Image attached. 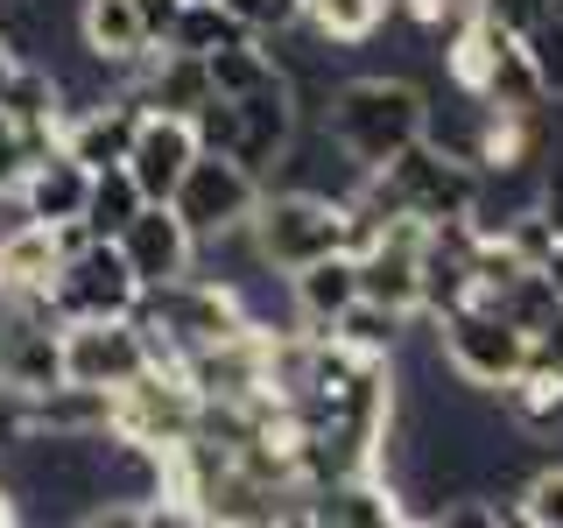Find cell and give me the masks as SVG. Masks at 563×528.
I'll return each mask as SVG.
<instances>
[{
    "label": "cell",
    "mask_w": 563,
    "mask_h": 528,
    "mask_svg": "<svg viewBox=\"0 0 563 528\" xmlns=\"http://www.w3.org/2000/svg\"><path fill=\"white\" fill-rule=\"evenodd\" d=\"M422 128H430V106H422L409 78H345L324 106V134L339 141V155L352 169H380Z\"/></svg>",
    "instance_id": "cell-1"
},
{
    "label": "cell",
    "mask_w": 563,
    "mask_h": 528,
    "mask_svg": "<svg viewBox=\"0 0 563 528\" xmlns=\"http://www.w3.org/2000/svg\"><path fill=\"white\" fill-rule=\"evenodd\" d=\"M246 226H254V254L282 275L310 268L324 254H345V198H324V190H303V184L261 190Z\"/></svg>",
    "instance_id": "cell-2"
},
{
    "label": "cell",
    "mask_w": 563,
    "mask_h": 528,
    "mask_svg": "<svg viewBox=\"0 0 563 528\" xmlns=\"http://www.w3.org/2000/svg\"><path fill=\"white\" fill-rule=\"evenodd\" d=\"M106 430L120 444H141V451H169L198 430V387L169 366H141L134 381H120L106 395Z\"/></svg>",
    "instance_id": "cell-3"
},
{
    "label": "cell",
    "mask_w": 563,
    "mask_h": 528,
    "mask_svg": "<svg viewBox=\"0 0 563 528\" xmlns=\"http://www.w3.org/2000/svg\"><path fill=\"white\" fill-rule=\"evenodd\" d=\"M437 352H444V366L465 387H486V395H500L507 381L521 374V360H528V331H515L493 304H457L437 317Z\"/></svg>",
    "instance_id": "cell-4"
},
{
    "label": "cell",
    "mask_w": 563,
    "mask_h": 528,
    "mask_svg": "<svg viewBox=\"0 0 563 528\" xmlns=\"http://www.w3.org/2000/svg\"><path fill=\"white\" fill-rule=\"evenodd\" d=\"M254 198H261V176L254 169L233 163V155L198 148V155H190V169L176 176V190H169V211L190 226V240H225V233H240V226H246Z\"/></svg>",
    "instance_id": "cell-5"
},
{
    "label": "cell",
    "mask_w": 563,
    "mask_h": 528,
    "mask_svg": "<svg viewBox=\"0 0 563 528\" xmlns=\"http://www.w3.org/2000/svg\"><path fill=\"white\" fill-rule=\"evenodd\" d=\"M49 310L64 317V324H85V317H134L141 304V282L128 268V254H120L113 240H85L78 254L57 261V275H49Z\"/></svg>",
    "instance_id": "cell-6"
},
{
    "label": "cell",
    "mask_w": 563,
    "mask_h": 528,
    "mask_svg": "<svg viewBox=\"0 0 563 528\" xmlns=\"http://www.w3.org/2000/svg\"><path fill=\"white\" fill-rule=\"evenodd\" d=\"M141 366H148V352H141L134 317H85V324H64V381L106 387V395H113V387L134 381Z\"/></svg>",
    "instance_id": "cell-7"
},
{
    "label": "cell",
    "mask_w": 563,
    "mask_h": 528,
    "mask_svg": "<svg viewBox=\"0 0 563 528\" xmlns=\"http://www.w3.org/2000/svg\"><path fill=\"white\" fill-rule=\"evenodd\" d=\"M190 155H198L190 120L184 113H163V106H141L134 141H128V163H120V169L134 176V190L148 205H169V190H176V176L190 169Z\"/></svg>",
    "instance_id": "cell-8"
},
{
    "label": "cell",
    "mask_w": 563,
    "mask_h": 528,
    "mask_svg": "<svg viewBox=\"0 0 563 528\" xmlns=\"http://www.w3.org/2000/svg\"><path fill=\"white\" fill-rule=\"evenodd\" d=\"M113 246L128 254V268L141 289H155V282H176L190 275V254H198V240H190V226L176 219L169 205H141L128 226L113 233Z\"/></svg>",
    "instance_id": "cell-9"
},
{
    "label": "cell",
    "mask_w": 563,
    "mask_h": 528,
    "mask_svg": "<svg viewBox=\"0 0 563 528\" xmlns=\"http://www.w3.org/2000/svg\"><path fill=\"white\" fill-rule=\"evenodd\" d=\"M303 521L317 528H395V521H409L401 515V493L374 480V472H345V480H331V486H310L303 493Z\"/></svg>",
    "instance_id": "cell-10"
},
{
    "label": "cell",
    "mask_w": 563,
    "mask_h": 528,
    "mask_svg": "<svg viewBox=\"0 0 563 528\" xmlns=\"http://www.w3.org/2000/svg\"><path fill=\"white\" fill-rule=\"evenodd\" d=\"M22 198H29V211H35V226H64V219H85V190H92V169L78 163L70 148H35L29 163H22Z\"/></svg>",
    "instance_id": "cell-11"
},
{
    "label": "cell",
    "mask_w": 563,
    "mask_h": 528,
    "mask_svg": "<svg viewBox=\"0 0 563 528\" xmlns=\"http://www.w3.org/2000/svg\"><path fill=\"white\" fill-rule=\"evenodd\" d=\"M134 120H141V99L134 92L99 99V106H85V113H70L64 128H57V148H70L85 169H113V163H128Z\"/></svg>",
    "instance_id": "cell-12"
},
{
    "label": "cell",
    "mask_w": 563,
    "mask_h": 528,
    "mask_svg": "<svg viewBox=\"0 0 563 528\" xmlns=\"http://www.w3.org/2000/svg\"><path fill=\"white\" fill-rule=\"evenodd\" d=\"M78 35H85V50H92L106 70H134L155 50L134 0H85V8H78Z\"/></svg>",
    "instance_id": "cell-13"
},
{
    "label": "cell",
    "mask_w": 563,
    "mask_h": 528,
    "mask_svg": "<svg viewBox=\"0 0 563 528\" xmlns=\"http://www.w3.org/2000/svg\"><path fill=\"white\" fill-rule=\"evenodd\" d=\"M289 289H296V317H303V324H331V317L360 296V261L324 254V261H310V268H296Z\"/></svg>",
    "instance_id": "cell-14"
},
{
    "label": "cell",
    "mask_w": 563,
    "mask_h": 528,
    "mask_svg": "<svg viewBox=\"0 0 563 528\" xmlns=\"http://www.w3.org/2000/svg\"><path fill=\"white\" fill-rule=\"evenodd\" d=\"M324 331L345 352H360V360H395L401 331H409V310H387V304H374V296H352V304L331 317Z\"/></svg>",
    "instance_id": "cell-15"
},
{
    "label": "cell",
    "mask_w": 563,
    "mask_h": 528,
    "mask_svg": "<svg viewBox=\"0 0 563 528\" xmlns=\"http://www.w3.org/2000/svg\"><path fill=\"white\" fill-rule=\"evenodd\" d=\"M500 402H507V416H515L528 437L563 430V374L542 366V360H521V374L500 387Z\"/></svg>",
    "instance_id": "cell-16"
},
{
    "label": "cell",
    "mask_w": 563,
    "mask_h": 528,
    "mask_svg": "<svg viewBox=\"0 0 563 528\" xmlns=\"http://www.w3.org/2000/svg\"><path fill=\"white\" fill-rule=\"evenodd\" d=\"M163 43L169 50H190V57H211V50H225V43H246V22H240V14H225L219 0H184Z\"/></svg>",
    "instance_id": "cell-17"
},
{
    "label": "cell",
    "mask_w": 563,
    "mask_h": 528,
    "mask_svg": "<svg viewBox=\"0 0 563 528\" xmlns=\"http://www.w3.org/2000/svg\"><path fill=\"white\" fill-rule=\"evenodd\" d=\"M141 205H148V198L134 190V176L120 169V163L113 169H92V190H85V233H92V240H113Z\"/></svg>",
    "instance_id": "cell-18"
},
{
    "label": "cell",
    "mask_w": 563,
    "mask_h": 528,
    "mask_svg": "<svg viewBox=\"0 0 563 528\" xmlns=\"http://www.w3.org/2000/svg\"><path fill=\"white\" fill-rule=\"evenodd\" d=\"M49 275H57L49 226H22V233L0 246V289H49Z\"/></svg>",
    "instance_id": "cell-19"
},
{
    "label": "cell",
    "mask_w": 563,
    "mask_h": 528,
    "mask_svg": "<svg viewBox=\"0 0 563 528\" xmlns=\"http://www.w3.org/2000/svg\"><path fill=\"white\" fill-rule=\"evenodd\" d=\"M380 14L387 0H303V22L317 29V43H366Z\"/></svg>",
    "instance_id": "cell-20"
},
{
    "label": "cell",
    "mask_w": 563,
    "mask_h": 528,
    "mask_svg": "<svg viewBox=\"0 0 563 528\" xmlns=\"http://www.w3.org/2000/svg\"><path fill=\"white\" fill-rule=\"evenodd\" d=\"M521 57L528 70H536V85H542V99H563V14L550 8L536 29H521Z\"/></svg>",
    "instance_id": "cell-21"
},
{
    "label": "cell",
    "mask_w": 563,
    "mask_h": 528,
    "mask_svg": "<svg viewBox=\"0 0 563 528\" xmlns=\"http://www.w3.org/2000/svg\"><path fill=\"white\" fill-rule=\"evenodd\" d=\"M515 521H528V528H563V465L528 472V486L515 493Z\"/></svg>",
    "instance_id": "cell-22"
},
{
    "label": "cell",
    "mask_w": 563,
    "mask_h": 528,
    "mask_svg": "<svg viewBox=\"0 0 563 528\" xmlns=\"http://www.w3.org/2000/svg\"><path fill=\"white\" fill-rule=\"evenodd\" d=\"M225 14H240L246 35H275V29H296L303 22V0H219Z\"/></svg>",
    "instance_id": "cell-23"
},
{
    "label": "cell",
    "mask_w": 563,
    "mask_h": 528,
    "mask_svg": "<svg viewBox=\"0 0 563 528\" xmlns=\"http://www.w3.org/2000/svg\"><path fill=\"white\" fill-rule=\"evenodd\" d=\"M22 226H35V211H29V198H22V184H0V246H8L14 233H22Z\"/></svg>",
    "instance_id": "cell-24"
},
{
    "label": "cell",
    "mask_w": 563,
    "mask_h": 528,
    "mask_svg": "<svg viewBox=\"0 0 563 528\" xmlns=\"http://www.w3.org/2000/svg\"><path fill=\"white\" fill-rule=\"evenodd\" d=\"M29 437V416H22V395H14L8 381H0V451H14Z\"/></svg>",
    "instance_id": "cell-25"
},
{
    "label": "cell",
    "mask_w": 563,
    "mask_h": 528,
    "mask_svg": "<svg viewBox=\"0 0 563 528\" xmlns=\"http://www.w3.org/2000/svg\"><path fill=\"white\" fill-rule=\"evenodd\" d=\"M22 163H29V141H22V128H14L8 113H0V184L22 176Z\"/></svg>",
    "instance_id": "cell-26"
},
{
    "label": "cell",
    "mask_w": 563,
    "mask_h": 528,
    "mask_svg": "<svg viewBox=\"0 0 563 528\" xmlns=\"http://www.w3.org/2000/svg\"><path fill=\"white\" fill-rule=\"evenodd\" d=\"M528 360H542V366H556V374H563V310L536 331V339H528Z\"/></svg>",
    "instance_id": "cell-27"
},
{
    "label": "cell",
    "mask_w": 563,
    "mask_h": 528,
    "mask_svg": "<svg viewBox=\"0 0 563 528\" xmlns=\"http://www.w3.org/2000/svg\"><path fill=\"white\" fill-rule=\"evenodd\" d=\"M542 275H550V282H556V296H563V240H556V254L542 261Z\"/></svg>",
    "instance_id": "cell-28"
},
{
    "label": "cell",
    "mask_w": 563,
    "mask_h": 528,
    "mask_svg": "<svg viewBox=\"0 0 563 528\" xmlns=\"http://www.w3.org/2000/svg\"><path fill=\"white\" fill-rule=\"evenodd\" d=\"M14 64H22V57H14V50L0 43V85H8V70H14Z\"/></svg>",
    "instance_id": "cell-29"
},
{
    "label": "cell",
    "mask_w": 563,
    "mask_h": 528,
    "mask_svg": "<svg viewBox=\"0 0 563 528\" xmlns=\"http://www.w3.org/2000/svg\"><path fill=\"white\" fill-rule=\"evenodd\" d=\"M8 521H14V493L0 486V528H8Z\"/></svg>",
    "instance_id": "cell-30"
}]
</instances>
